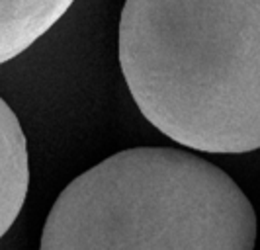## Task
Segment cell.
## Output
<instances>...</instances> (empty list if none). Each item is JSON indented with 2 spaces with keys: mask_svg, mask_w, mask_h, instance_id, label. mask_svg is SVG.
<instances>
[{
  "mask_svg": "<svg viewBox=\"0 0 260 250\" xmlns=\"http://www.w3.org/2000/svg\"><path fill=\"white\" fill-rule=\"evenodd\" d=\"M29 188V153L20 119L0 96V238L24 207Z\"/></svg>",
  "mask_w": 260,
  "mask_h": 250,
  "instance_id": "3957f363",
  "label": "cell"
},
{
  "mask_svg": "<svg viewBox=\"0 0 260 250\" xmlns=\"http://www.w3.org/2000/svg\"><path fill=\"white\" fill-rule=\"evenodd\" d=\"M75 0H0V65L43 38Z\"/></svg>",
  "mask_w": 260,
  "mask_h": 250,
  "instance_id": "277c9868",
  "label": "cell"
},
{
  "mask_svg": "<svg viewBox=\"0 0 260 250\" xmlns=\"http://www.w3.org/2000/svg\"><path fill=\"white\" fill-rule=\"evenodd\" d=\"M117 47L162 135L213 155L260 149V0H125Z\"/></svg>",
  "mask_w": 260,
  "mask_h": 250,
  "instance_id": "6da1fadb",
  "label": "cell"
},
{
  "mask_svg": "<svg viewBox=\"0 0 260 250\" xmlns=\"http://www.w3.org/2000/svg\"><path fill=\"white\" fill-rule=\"evenodd\" d=\"M256 213L192 151L135 147L77 176L55 199L41 250H250Z\"/></svg>",
  "mask_w": 260,
  "mask_h": 250,
  "instance_id": "7a4b0ae2",
  "label": "cell"
}]
</instances>
